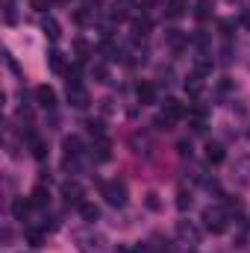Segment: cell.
Wrapping results in <instances>:
<instances>
[{
    "label": "cell",
    "mask_w": 250,
    "mask_h": 253,
    "mask_svg": "<svg viewBox=\"0 0 250 253\" xmlns=\"http://www.w3.org/2000/svg\"><path fill=\"white\" fill-rule=\"evenodd\" d=\"M100 194L106 197V203L109 206H126V186L121 183V180H109V183H103L100 186Z\"/></svg>",
    "instance_id": "obj_2"
},
{
    "label": "cell",
    "mask_w": 250,
    "mask_h": 253,
    "mask_svg": "<svg viewBox=\"0 0 250 253\" xmlns=\"http://www.w3.org/2000/svg\"><path fill=\"white\" fill-rule=\"evenodd\" d=\"M162 112H165L168 118H174V121H180V118H186V115H188V109L177 100V97H168V100L162 103Z\"/></svg>",
    "instance_id": "obj_8"
},
{
    "label": "cell",
    "mask_w": 250,
    "mask_h": 253,
    "mask_svg": "<svg viewBox=\"0 0 250 253\" xmlns=\"http://www.w3.org/2000/svg\"><path fill=\"white\" fill-rule=\"evenodd\" d=\"M27 242H30V245H33V248H39V245H42V242H44V236H42V233H39V230H30V233H27Z\"/></svg>",
    "instance_id": "obj_28"
},
{
    "label": "cell",
    "mask_w": 250,
    "mask_h": 253,
    "mask_svg": "<svg viewBox=\"0 0 250 253\" xmlns=\"http://www.w3.org/2000/svg\"><path fill=\"white\" fill-rule=\"evenodd\" d=\"M186 91L188 94H200V91H203V77H200V74H191L186 80Z\"/></svg>",
    "instance_id": "obj_21"
},
{
    "label": "cell",
    "mask_w": 250,
    "mask_h": 253,
    "mask_svg": "<svg viewBox=\"0 0 250 253\" xmlns=\"http://www.w3.org/2000/svg\"><path fill=\"white\" fill-rule=\"evenodd\" d=\"M30 3H33V9H36V12H44V9L50 6V0H30Z\"/></svg>",
    "instance_id": "obj_32"
},
{
    "label": "cell",
    "mask_w": 250,
    "mask_h": 253,
    "mask_svg": "<svg viewBox=\"0 0 250 253\" xmlns=\"http://www.w3.org/2000/svg\"><path fill=\"white\" fill-rule=\"evenodd\" d=\"M88 12H91V9H77V12H74V21H77V24H88Z\"/></svg>",
    "instance_id": "obj_30"
},
{
    "label": "cell",
    "mask_w": 250,
    "mask_h": 253,
    "mask_svg": "<svg viewBox=\"0 0 250 253\" xmlns=\"http://www.w3.org/2000/svg\"><path fill=\"white\" fill-rule=\"evenodd\" d=\"M168 44H171L174 50H180V47L188 44V36L183 33V30H171V33H168Z\"/></svg>",
    "instance_id": "obj_18"
},
{
    "label": "cell",
    "mask_w": 250,
    "mask_h": 253,
    "mask_svg": "<svg viewBox=\"0 0 250 253\" xmlns=\"http://www.w3.org/2000/svg\"><path fill=\"white\" fill-rule=\"evenodd\" d=\"M88 132L94 135V138H103V121H88Z\"/></svg>",
    "instance_id": "obj_26"
},
{
    "label": "cell",
    "mask_w": 250,
    "mask_h": 253,
    "mask_svg": "<svg viewBox=\"0 0 250 253\" xmlns=\"http://www.w3.org/2000/svg\"><path fill=\"white\" fill-rule=\"evenodd\" d=\"M132 30H135V36H147V30H150V24H147V21L141 18V21H135V24H132Z\"/></svg>",
    "instance_id": "obj_29"
},
{
    "label": "cell",
    "mask_w": 250,
    "mask_h": 253,
    "mask_svg": "<svg viewBox=\"0 0 250 253\" xmlns=\"http://www.w3.org/2000/svg\"><path fill=\"white\" fill-rule=\"evenodd\" d=\"M91 156H94L97 162H106V159L112 156V147H109V141H106V138H97V141H94V147H91Z\"/></svg>",
    "instance_id": "obj_14"
},
{
    "label": "cell",
    "mask_w": 250,
    "mask_h": 253,
    "mask_svg": "<svg viewBox=\"0 0 250 253\" xmlns=\"http://www.w3.org/2000/svg\"><path fill=\"white\" fill-rule=\"evenodd\" d=\"M74 50L80 53L77 59H85V56H88V44H85V42H74Z\"/></svg>",
    "instance_id": "obj_31"
},
{
    "label": "cell",
    "mask_w": 250,
    "mask_h": 253,
    "mask_svg": "<svg viewBox=\"0 0 250 253\" xmlns=\"http://www.w3.org/2000/svg\"><path fill=\"white\" fill-rule=\"evenodd\" d=\"M153 126H156V129H171V126H174V118H168V115L162 112V115L153 121Z\"/></svg>",
    "instance_id": "obj_25"
},
{
    "label": "cell",
    "mask_w": 250,
    "mask_h": 253,
    "mask_svg": "<svg viewBox=\"0 0 250 253\" xmlns=\"http://www.w3.org/2000/svg\"><path fill=\"white\" fill-rule=\"evenodd\" d=\"M177 150H180V156H191V144H188V141H180Z\"/></svg>",
    "instance_id": "obj_33"
},
{
    "label": "cell",
    "mask_w": 250,
    "mask_h": 253,
    "mask_svg": "<svg viewBox=\"0 0 250 253\" xmlns=\"http://www.w3.org/2000/svg\"><path fill=\"white\" fill-rule=\"evenodd\" d=\"M21 253H33V251H21Z\"/></svg>",
    "instance_id": "obj_34"
},
{
    "label": "cell",
    "mask_w": 250,
    "mask_h": 253,
    "mask_svg": "<svg viewBox=\"0 0 250 253\" xmlns=\"http://www.w3.org/2000/svg\"><path fill=\"white\" fill-rule=\"evenodd\" d=\"M80 215H83V221H88V224H94V221L100 218V209H97L94 203H88V200H85V203L80 206Z\"/></svg>",
    "instance_id": "obj_17"
},
{
    "label": "cell",
    "mask_w": 250,
    "mask_h": 253,
    "mask_svg": "<svg viewBox=\"0 0 250 253\" xmlns=\"http://www.w3.org/2000/svg\"><path fill=\"white\" fill-rule=\"evenodd\" d=\"M227 159V150H224V144H218V141H209L206 144V162L209 165H221Z\"/></svg>",
    "instance_id": "obj_10"
},
{
    "label": "cell",
    "mask_w": 250,
    "mask_h": 253,
    "mask_svg": "<svg viewBox=\"0 0 250 253\" xmlns=\"http://www.w3.org/2000/svg\"><path fill=\"white\" fill-rule=\"evenodd\" d=\"M91 74H94V80H97V83H109V68H106L103 62L94 65V68H91Z\"/></svg>",
    "instance_id": "obj_22"
},
{
    "label": "cell",
    "mask_w": 250,
    "mask_h": 253,
    "mask_svg": "<svg viewBox=\"0 0 250 253\" xmlns=\"http://www.w3.org/2000/svg\"><path fill=\"white\" fill-rule=\"evenodd\" d=\"M30 200H33V206L44 209V206L50 203V191L44 189V186H36V189H33V194H30Z\"/></svg>",
    "instance_id": "obj_15"
},
{
    "label": "cell",
    "mask_w": 250,
    "mask_h": 253,
    "mask_svg": "<svg viewBox=\"0 0 250 253\" xmlns=\"http://www.w3.org/2000/svg\"><path fill=\"white\" fill-rule=\"evenodd\" d=\"M132 253H159L150 242H138V245H132Z\"/></svg>",
    "instance_id": "obj_27"
},
{
    "label": "cell",
    "mask_w": 250,
    "mask_h": 253,
    "mask_svg": "<svg viewBox=\"0 0 250 253\" xmlns=\"http://www.w3.org/2000/svg\"><path fill=\"white\" fill-rule=\"evenodd\" d=\"M47 65H50L56 74H65V71H68V68H65V56L59 50H50V53H47Z\"/></svg>",
    "instance_id": "obj_19"
},
{
    "label": "cell",
    "mask_w": 250,
    "mask_h": 253,
    "mask_svg": "<svg viewBox=\"0 0 250 253\" xmlns=\"http://www.w3.org/2000/svg\"><path fill=\"white\" fill-rule=\"evenodd\" d=\"M36 100H39L42 109H56V91L50 85H39L36 88Z\"/></svg>",
    "instance_id": "obj_7"
},
{
    "label": "cell",
    "mask_w": 250,
    "mask_h": 253,
    "mask_svg": "<svg viewBox=\"0 0 250 253\" xmlns=\"http://www.w3.org/2000/svg\"><path fill=\"white\" fill-rule=\"evenodd\" d=\"M135 94H138V103H141V106H150V103H156V88H153V83H138Z\"/></svg>",
    "instance_id": "obj_12"
},
{
    "label": "cell",
    "mask_w": 250,
    "mask_h": 253,
    "mask_svg": "<svg viewBox=\"0 0 250 253\" xmlns=\"http://www.w3.org/2000/svg\"><path fill=\"white\" fill-rule=\"evenodd\" d=\"M74 242L80 253H103V245H106V239L97 233H74Z\"/></svg>",
    "instance_id": "obj_3"
},
{
    "label": "cell",
    "mask_w": 250,
    "mask_h": 253,
    "mask_svg": "<svg viewBox=\"0 0 250 253\" xmlns=\"http://www.w3.org/2000/svg\"><path fill=\"white\" fill-rule=\"evenodd\" d=\"M227 221H230V218H227V212H224V209H218V206H215V209L209 206V209L203 212V227H206L212 236H221V233H227V227H230Z\"/></svg>",
    "instance_id": "obj_1"
},
{
    "label": "cell",
    "mask_w": 250,
    "mask_h": 253,
    "mask_svg": "<svg viewBox=\"0 0 250 253\" xmlns=\"http://www.w3.org/2000/svg\"><path fill=\"white\" fill-rule=\"evenodd\" d=\"M177 236H180L186 245H197V242H200V230H197L191 221H177Z\"/></svg>",
    "instance_id": "obj_6"
},
{
    "label": "cell",
    "mask_w": 250,
    "mask_h": 253,
    "mask_svg": "<svg viewBox=\"0 0 250 253\" xmlns=\"http://www.w3.org/2000/svg\"><path fill=\"white\" fill-rule=\"evenodd\" d=\"M177 209H180V212L191 209V194H188V191H180V194H177Z\"/></svg>",
    "instance_id": "obj_24"
},
{
    "label": "cell",
    "mask_w": 250,
    "mask_h": 253,
    "mask_svg": "<svg viewBox=\"0 0 250 253\" xmlns=\"http://www.w3.org/2000/svg\"><path fill=\"white\" fill-rule=\"evenodd\" d=\"M62 197H65V203L68 206H83L85 200H83V186L80 183H62Z\"/></svg>",
    "instance_id": "obj_5"
},
{
    "label": "cell",
    "mask_w": 250,
    "mask_h": 253,
    "mask_svg": "<svg viewBox=\"0 0 250 253\" xmlns=\"http://www.w3.org/2000/svg\"><path fill=\"white\" fill-rule=\"evenodd\" d=\"M186 9H188V0H168V15H171V18L186 15Z\"/></svg>",
    "instance_id": "obj_20"
},
{
    "label": "cell",
    "mask_w": 250,
    "mask_h": 253,
    "mask_svg": "<svg viewBox=\"0 0 250 253\" xmlns=\"http://www.w3.org/2000/svg\"><path fill=\"white\" fill-rule=\"evenodd\" d=\"M62 150H65V159H77V156L83 153V138H80V135H65Z\"/></svg>",
    "instance_id": "obj_9"
},
{
    "label": "cell",
    "mask_w": 250,
    "mask_h": 253,
    "mask_svg": "<svg viewBox=\"0 0 250 253\" xmlns=\"http://www.w3.org/2000/svg\"><path fill=\"white\" fill-rule=\"evenodd\" d=\"M68 103H71L74 109H85V106L91 103V94H88V88H85L83 83H74V85H68Z\"/></svg>",
    "instance_id": "obj_4"
},
{
    "label": "cell",
    "mask_w": 250,
    "mask_h": 253,
    "mask_svg": "<svg viewBox=\"0 0 250 253\" xmlns=\"http://www.w3.org/2000/svg\"><path fill=\"white\" fill-rule=\"evenodd\" d=\"M30 209H33V200H30V197H15V200H12V215H15V221H27Z\"/></svg>",
    "instance_id": "obj_11"
},
{
    "label": "cell",
    "mask_w": 250,
    "mask_h": 253,
    "mask_svg": "<svg viewBox=\"0 0 250 253\" xmlns=\"http://www.w3.org/2000/svg\"><path fill=\"white\" fill-rule=\"evenodd\" d=\"M27 138H30V150H33V156H36V159H44V156H47V144H44L36 132H30Z\"/></svg>",
    "instance_id": "obj_16"
},
{
    "label": "cell",
    "mask_w": 250,
    "mask_h": 253,
    "mask_svg": "<svg viewBox=\"0 0 250 253\" xmlns=\"http://www.w3.org/2000/svg\"><path fill=\"white\" fill-rule=\"evenodd\" d=\"M42 30H44V36L50 39V42H59V36H62V30H59V24H56V18H42Z\"/></svg>",
    "instance_id": "obj_13"
},
{
    "label": "cell",
    "mask_w": 250,
    "mask_h": 253,
    "mask_svg": "<svg viewBox=\"0 0 250 253\" xmlns=\"http://www.w3.org/2000/svg\"><path fill=\"white\" fill-rule=\"evenodd\" d=\"M144 203H147V209H153V212H159V209H162V203H159V194H156V191H147Z\"/></svg>",
    "instance_id": "obj_23"
}]
</instances>
